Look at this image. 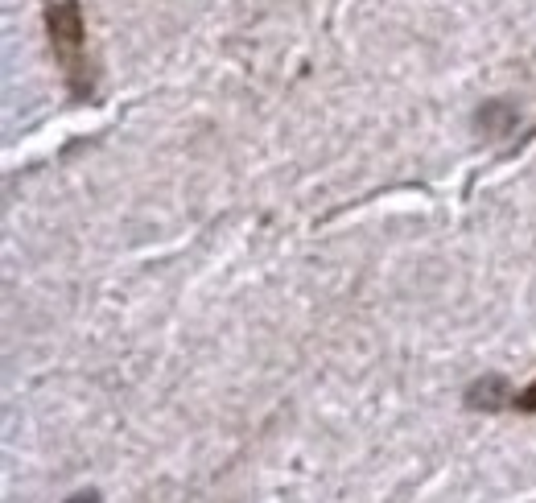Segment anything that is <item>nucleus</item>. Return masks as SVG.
Listing matches in <instances>:
<instances>
[{"label":"nucleus","mask_w":536,"mask_h":503,"mask_svg":"<svg viewBox=\"0 0 536 503\" xmlns=\"http://www.w3.org/2000/svg\"><path fill=\"white\" fill-rule=\"evenodd\" d=\"M512 396H516V392H508V380H504V376H483L479 384H471V392H466V405L495 413V409H508Z\"/></svg>","instance_id":"2"},{"label":"nucleus","mask_w":536,"mask_h":503,"mask_svg":"<svg viewBox=\"0 0 536 503\" xmlns=\"http://www.w3.org/2000/svg\"><path fill=\"white\" fill-rule=\"evenodd\" d=\"M66 503H104V495H99V491H79V495H71Z\"/></svg>","instance_id":"4"},{"label":"nucleus","mask_w":536,"mask_h":503,"mask_svg":"<svg viewBox=\"0 0 536 503\" xmlns=\"http://www.w3.org/2000/svg\"><path fill=\"white\" fill-rule=\"evenodd\" d=\"M479 124H483V128H491V132H495V128H499V124H516V116H512V112H508V108H504V104H487V108H483V112H479Z\"/></svg>","instance_id":"3"},{"label":"nucleus","mask_w":536,"mask_h":503,"mask_svg":"<svg viewBox=\"0 0 536 503\" xmlns=\"http://www.w3.org/2000/svg\"><path fill=\"white\" fill-rule=\"evenodd\" d=\"M46 33L66 75V87H71V99H87L91 62H87V25H83L79 0H46Z\"/></svg>","instance_id":"1"}]
</instances>
